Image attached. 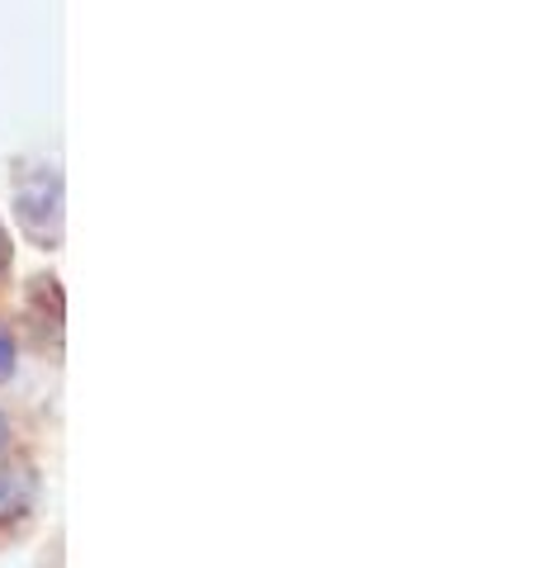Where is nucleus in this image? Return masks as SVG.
<instances>
[{"label":"nucleus","instance_id":"nucleus-3","mask_svg":"<svg viewBox=\"0 0 539 568\" xmlns=\"http://www.w3.org/2000/svg\"><path fill=\"white\" fill-rule=\"evenodd\" d=\"M6 436H10V426H6V413H0V446H6Z\"/></svg>","mask_w":539,"mask_h":568},{"label":"nucleus","instance_id":"nucleus-2","mask_svg":"<svg viewBox=\"0 0 539 568\" xmlns=\"http://www.w3.org/2000/svg\"><path fill=\"white\" fill-rule=\"evenodd\" d=\"M10 369H14V342H10V332L0 327V379H6Z\"/></svg>","mask_w":539,"mask_h":568},{"label":"nucleus","instance_id":"nucleus-4","mask_svg":"<svg viewBox=\"0 0 539 568\" xmlns=\"http://www.w3.org/2000/svg\"><path fill=\"white\" fill-rule=\"evenodd\" d=\"M0 265H6V233H0Z\"/></svg>","mask_w":539,"mask_h":568},{"label":"nucleus","instance_id":"nucleus-1","mask_svg":"<svg viewBox=\"0 0 539 568\" xmlns=\"http://www.w3.org/2000/svg\"><path fill=\"white\" fill-rule=\"evenodd\" d=\"M33 503V478L29 469H0V526L14 521Z\"/></svg>","mask_w":539,"mask_h":568}]
</instances>
